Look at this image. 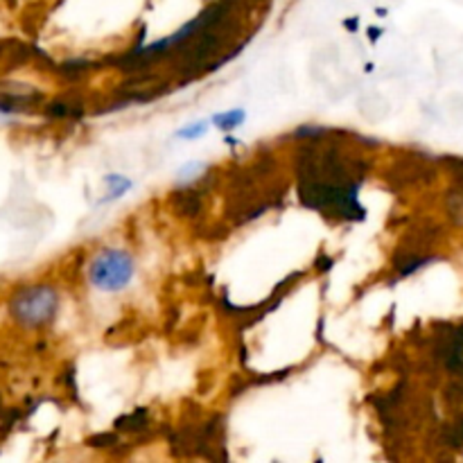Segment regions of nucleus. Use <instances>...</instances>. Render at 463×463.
<instances>
[{"label": "nucleus", "mask_w": 463, "mask_h": 463, "mask_svg": "<svg viewBox=\"0 0 463 463\" xmlns=\"http://www.w3.org/2000/svg\"><path fill=\"white\" fill-rule=\"evenodd\" d=\"M59 298L57 292L48 285H34V288H25L12 298V315L18 324L27 326V328H39L52 321L57 315Z\"/></svg>", "instance_id": "f257e3e1"}, {"label": "nucleus", "mask_w": 463, "mask_h": 463, "mask_svg": "<svg viewBox=\"0 0 463 463\" xmlns=\"http://www.w3.org/2000/svg\"><path fill=\"white\" fill-rule=\"evenodd\" d=\"M203 131H206V122H194V125H190L188 129H184V131H179V136L181 138H197V136H202Z\"/></svg>", "instance_id": "39448f33"}, {"label": "nucleus", "mask_w": 463, "mask_h": 463, "mask_svg": "<svg viewBox=\"0 0 463 463\" xmlns=\"http://www.w3.org/2000/svg\"><path fill=\"white\" fill-rule=\"evenodd\" d=\"M131 276H134V260L129 258V253L118 251V249L99 253L90 265V283L107 292H118V289L127 288Z\"/></svg>", "instance_id": "f03ea898"}, {"label": "nucleus", "mask_w": 463, "mask_h": 463, "mask_svg": "<svg viewBox=\"0 0 463 463\" xmlns=\"http://www.w3.org/2000/svg\"><path fill=\"white\" fill-rule=\"evenodd\" d=\"M217 127L222 129H231V127H238L240 122L244 120V111H229V113H220V116L213 118Z\"/></svg>", "instance_id": "20e7f679"}, {"label": "nucleus", "mask_w": 463, "mask_h": 463, "mask_svg": "<svg viewBox=\"0 0 463 463\" xmlns=\"http://www.w3.org/2000/svg\"><path fill=\"white\" fill-rule=\"evenodd\" d=\"M448 213L455 220V224L463 226V184L448 194Z\"/></svg>", "instance_id": "7ed1b4c3"}]
</instances>
